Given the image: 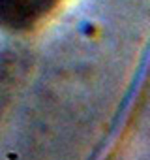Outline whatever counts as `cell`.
Instances as JSON below:
<instances>
[{"mask_svg": "<svg viewBox=\"0 0 150 160\" xmlns=\"http://www.w3.org/2000/svg\"><path fill=\"white\" fill-rule=\"evenodd\" d=\"M58 0H0V25L21 30L45 17Z\"/></svg>", "mask_w": 150, "mask_h": 160, "instance_id": "obj_1", "label": "cell"}]
</instances>
